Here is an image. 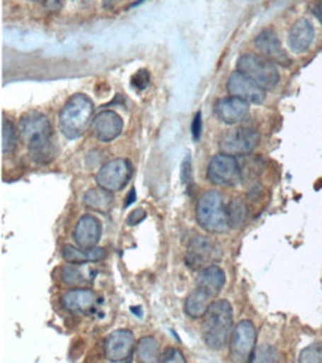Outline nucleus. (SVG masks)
I'll use <instances>...</instances> for the list:
<instances>
[{
    "mask_svg": "<svg viewBox=\"0 0 322 363\" xmlns=\"http://www.w3.org/2000/svg\"><path fill=\"white\" fill-rule=\"evenodd\" d=\"M207 177L211 184L232 188L242 182V173L235 157L227 154L214 155L208 164Z\"/></svg>",
    "mask_w": 322,
    "mask_h": 363,
    "instance_id": "423d86ee",
    "label": "nucleus"
},
{
    "mask_svg": "<svg viewBox=\"0 0 322 363\" xmlns=\"http://www.w3.org/2000/svg\"><path fill=\"white\" fill-rule=\"evenodd\" d=\"M45 8L51 12H58L61 9V0H45Z\"/></svg>",
    "mask_w": 322,
    "mask_h": 363,
    "instance_id": "72a5a7b5",
    "label": "nucleus"
},
{
    "mask_svg": "<svg viewBox=\"0 0 322 363\" xmlns=\"http://www.w3.org/2000/svg\"><path fill=\"white\" fill-rule=\"evenodd\" d=\"M299 362H300V363H306V362L319 363V362H322V345H321V344H312V345H309L308 349H304V350L300 353Z\"/></svg>",
    "mask_w": 322,
    "mask_h": 363,
    "instance_id": "cd10ccee",
    "label": "nucleus"
},
{
    "mask_svg": "<svg viewBox=\"0 0 322 363\" xmlns=\"http://www.w3.org/2000/svg\"><path fill=\"white\" fill-rule=\"evenodd\" d=\"M97 304V295L94 291L85 287H76L61 298V306L74 314H89Z\"/></svg>",
    "mask_w": 322,
    "mask_h": 363,
    "instance_id": "f3484780",
    "label": "nucleus"
},
{
    "mask_svg": "<svg viewBox=\"0 0 322 363\" xmlns=\"http://www.w3.org/2000/svg\"><path fill=\"white\" fill-rule=\"evenodd\" d=\"M132 164L128 160L116 158L105 162L98 170L96 180L97 185L105 191L119 192L124 189L132 177Z\"/></svg>",
    "mask_w": 322,
    "mask_h": 363,
    "instance_id": "6e6552de",
    "label": "nucleus"
},
{
    "mask_svg": "<svg viewBox=\"0 0 322 363\" xmlns=\"http://www.w3.org/2000/svg\"><path fill=\"white\" fill-rule=\"evenodd\" d=\"M254 45L260 54H262L265 58L270 60V62H273L275 65H281V66L289 65V57L282 48L280 38L276 36V33L272 28H266L263 32H260L254 39Z\"/></svg>",
    "mask_w": 322,
    "mask_h": 363,
    "instance_id": "ddd939ff",
    "label": "nucleus"
},
{
    "mask_svg": "<svg viewBox=\"0 0 322 363\" xmlns=\"http://www.w3.org/2000/svg\"><path fill=\"white\" fill-rule=\"evenodd\" d=\"M227 219L232 230H239L248 219V207L242 199H232L227 204Z\"/></svg>",
    "mask_w": 322,
    "mask_h": 363,
    "instance_id": "393cba45",
    "label": "nucleus"
},
{
    "mask_svg": "<svg viewBox=\"0 0 322 363\" xmlns=\"http://www.w3.org/2000/svg\"><path fill=\"white\" fill-rule=\"evenodd\" d=\"M196 220L202 230L209 234H224L230 228L227 219V206L219 191H208L196 204Z\"/></svg>",
    "mask_w": 322,
    "mask_h": 363,
    "instance_id": "20e7f679",
    "label": "nucleus"
},
{
    "mask_svg": "<svg viewBox=\"0 0 322 363\" xmlns=\"http://www.w3.org/2000/svg\"><path fill=\"white\" fill-rule=\"evenodd\" d=\"M92 113H94V104L91 99L85 94H74L59 112V130L67 139H78L88 130Z\"/></svg>",
    "mask_w": 322,
    "mask_h": 363,
    "instance_id": "7ed1b4c3",
    "label": "nucleus"
},
{
    "mask_svg": "<svg viewBox=\"0 0 322 363\" xmlns=\"http://www.w3.org/2000/svg\"><path fill=\"white\" fill-rule=\"evenodd\" d=\"M238 72L243 73L245 77H248L266 91L273 89L280 82V72L276 69L275 63L263 55H257L253 52L239 57Z\"/></svg>",
    "mask_w": 322,
    "mask_h": 363,
    "instance_id": "39448f33",
    "label": "nucleus"
},
{
    "mask_svg": "<svg viewBox=\"0 0 322 363\" xmlns=\"http://www.w3.org/2000/svg\"><path fill=\"white\" fill-rule=\"evenodd\" d=\"M257 344V330L253 322L242 320L234 329L230 338V353L236 362H251Z\"/></svg>",
    "mask_w": 322,
    "mask_h": 363,
    "instance_id": "1a4fd4ad",
    "label": "nucleus"
},
{
    "mask_svg": "<svg viewBox=\"0 0 322 363\" xmlns=\"http://www.w3.org/2000/svg\"><path fill=\"white\" fill-rule=\"evenodd\" d=\"M17 142H18L17 131H15L11 121L4 116V121H2V152L5 155L13 152L15 147H17Z\"/></svg>",
    "mask_w": 322,
    "mask_h": 363,
    "instance_id": "a878e982",
    "label": "nucleus"
},
{
    "mask_svg": "<svg viewBox=\"0 0 322 363\" xmlns=\"http://www.w3.org/2000/svg\"><path fill=\"white\" fill-rule=\"evenodd\" d=\"M181 179L184 185L192 184V160L188 155L183 161V169H181Z\"/></svg>",
    "mask_w": 322,
    "mask_h": 363,
    "instance_id": "7c9ffc66",
    "label": "nucleus"
},
{
    "mask_svg": "<svg viewBox=\"0 0 322 363\" xmlns=\"http://www.w3.org/2000/svg\"><path fill=\"white\" fill-rule=\"evenodd\" d=\"M314 13H315V17L318 18V21H319V23H321V26H322V4L315 5V8H314Z\"/></svg>",
    "mask_w": 322,
    "mask_h": 363,
    "instance_id": "f704fd0d",
    "label": "nucleus"
},
{
    "mask_svg": "<svg viewBox=\"0 0 322 363\" xmlns=\"http://www.w3.org/2000/svg\"><path fill=\"white\" fill-rule=\"evenodd\" d=\"M234 334V308L226 299L214 301L204 315L202 340L208 349L219 352Z\"/></svg>",
    "mask_w": 322,
    "mask_h": 363,
    "instance_id": "f03ea898",
    "label": "nucleus"
},
{
    "mask_svg": "<svg viewBox=\"0 0 322 363\" xmlns=\"http://www.w3.org/2000/svg\"><path fill=\"white\" fill-rule=\"evenodd\" d=\"M216 298V295H212L208 289L202 286L195 287V291L188 296L186 304H184V311L192 319H201L204 317L212 304V299Z\"/></svg>",
    "mask_w": 322,
    "mask_h": 363,
    "instance_id": "6ab92c4d",
    "label": "nucleus"
},
{
    "mask_svg": "<svg viewBox=\"0 0 322 363\" xmlns=\"http://www.w3.org/2000/svg\"><path fill=\"white\" fill-rule=\"evenodd\" d=\"M201 130H202V119H201V113H196L193 124H192V134H193V140L197 142L199 138H201Z\"/></svg>",
    "mask_w": 322,
    "mask_h": 363,
    "instance_id": "473e14b6",
    "label": "nucleus"
},
{
    "mask_svg": "<svg viewBox=\"0 0 322 363\" xmlns=\"http://www.w3.org/2000/svg\"><path fill=\"white\" fill-rule=\"evenodd\" d=\"M227 91L230 96L242 99L247 103L262 104L266 99V89L257 85L253 79L241 72H234L227 79Z\"/></svg>",
    "mask_w": 322,
    "mask_h": 363,
    "instance_id": "f8f14e48",
    "label": "nucleus"
},
{
    "mask_svg": "<svg viewBox=\"0 0 322 363\" xmlns=\"http://www.w3.org/2000/svg\"><path fill=\"white\" fill-rule=\"evenodd\" d=\"M131 84H132V86L135 89H140V91L146 89L149 86V84H150V74H149V72L146 69L138 70L134 74V77L131 78Z\"/></svg>",
    "mask_w": 322,
    "mask_h": 363,
    "instance_id": "c756f323",
    "label": "nucleus"
},
{
    "mask_svg": "<svg viewBox=\"0 0 322 363\" xmlns=\"http://www.w3.org/2000/svg\"><path fill=\"white\" fill-rule=\"evenodd\" d=\"M33 2H45V0H33Z\"/></svg>",
    "mask_w": 322,
    "mask_h": 363,
    "instance_id": "e433bc0d",
    "label": "nucleus"
},
{
    "mask_svg": "<svg viewBox=\"0 0 322 363\" xmlns=\"http://www.w3.org/2000/svg\"><path fill=\"white\" fill-rule=\"evenodd\" d=\"M135 345L131 330L117 329L104 340V354L110 362H131Z\"/></svg>",
    "mask_w": 322,
    "mask_h": 363,
    "instance_id": "9b49d317",
    "label": "nucleus"
},
{
    "mask_svg": "<svg viewBox=\"0 0 322 363\" xmlns=\"http://www.w3.org/2000/svg\"><path fill=\"white\" fill-rule=\"evenodd\" d=\"M88 264H69L61 268V279L71 287H81L92 281L94 274L86 267Z\"/></svg>",
    "mask_w": 322,
    "mask_h": 363,
    "instance_id": "412c9836",
    "label": "nucleus"
},
{
    "mask_svg": "<svg viewBox=\"0 0 322 363\" xmlns=\"http://www.w3.org/2000/svg\"><path fill=\"white\" fill-rule=\"evenodd\" d=\"M135 356L142 363H156L161 360L159 342L153 337H143L135 345Z\"/></svg>",
    "mask_w": 322,
    "mask_h": 363,
    "instance_id": "b1692460",
    "label": "nucleus"
},
{
    "mask_svg": "<svg viewBox=\"0 0 322 363\" xmlns=\"http://www.w3.org/2000/svg\"><path fill=\"white\" fill-rule=\"evenodd\" d=\"M278 357L280 354L276 352L275 347L269 344H263L260 347H255L251 362H278Z\"/></svg>",
    "mask_w": 322,
    "mask_h": 363,
    "instance_id": "bb28decb",
    "label": "nucleus"
},
{
    "mask_svg": "<svg viewBox=\"0 0 322 363\" xmlns=\"http://www.w3.org/2000/svg\"><path fill=\"white\" fill-rule=\"evenodd\" d=\"M260 142V134L248 127H236L227 130L222 134L219 147L222 154L227 155H248L257 147Z\"/></svg>",
    "mask_w": 322,
    "mask_h": 363,
    "instance_id": "0eeeda50",
    "label": "nucleus"
},
{
    "mask_svg": "<svg viewBox=\"0 0 322 363\" xmlns=\"http://www.w3.org/2000/svg\"><path fill=\"white\" fill-rule=\"evenodd\" d=\"M113 192L105 191L101 186L98 188H92L84 195V206L94 210L100 211V213H109L112 206H113Z\"/></svg>",
    "mask_w": 322,
    "mask_h": 363,
    "instance_id": "4be33fe9",
    "label": "nucleus"
},
{
    "mask_svg": "<svg viewBox=\"0 0 322 363\" xmlns=\"http://www.w3.org/2000/svg\"><path fill=\"white\" fill-rule=\"evenodd\" d=\"M63 258L67 264H94L104 258V250L100 247L85 250L67 245L63 249Z\"/></svg>",
    "mask_w": 322,
    "mask_h": 363,
    "instance_id": "5701e85b",
    "label": "nucleus"
},
{
    "mask_svg": "<svg viewBox=\"0 0 322 363\" xmlns=\"http://www.w3.org/2000/svg\"><path fill=\"white\" fill-rule=\"evenodd\" d=\"M122 130H124V121L113 111H103L92 121V133L104 143L117 139Z\"/></svg>",
    "mask_w": 322,
    "mask_h": 363,
    "instance_id": "4468645a",
    "label": "nucleus"
},
{
    "mask_svg": "<svg viewBox=\"0 0 322 363\" xmlns=\"http://www.w3.org/2000/svg\"><path fill=\"white\" fill-rule=\"evenodd\" d=\"M219 258V247L207 237L197 235L189 243L184 261L192 271H202Z\"/></svg>",
    "mask_w": 322,
    "mask_h": 363,
    "instance_id": "9d476101",
    "label": "nucleus"
},
{
    "mask_svg": "<svg viewBox=\"0 0 322 363\" xmlns=\"http://www.w3.org/2000/svg\"><path fill=\"white\" fill-rule=\"evenodd\" d=\"M100 237H101V223L96 216L92 215L82 216L78 225H76L74 233H73L76 245L85 250L97 247Z\"/></svg>",
    "mask_w": 322,
    "mask_h": 363,
    "instance_id": "dca6fc26",
    "label": "nucleus"
},
{
    "mask_svg": "<svg viewBox=\"0 0 322 363\" xmlns=\"http://www.w3.org/2000/svg\"><path fill=\"white\" fill-rule=\"evenodd\" d=\"M314 38H315V28L312 23L306 18H300L289 28L288 47L293 52L301 54L309 50V47L314 42Z\"/></svg>",
    "mask_w": 322,
    "mask_h": 363,
    "instance_id": "a211bd4d",
    "label": "nucleus"
},
{
    "mask_svg": "<svg viewBox=\"0 0 322 363\" xmlns=\"http://www.w3.org/2000/svg\"><path fill=\"white\" fill-rule=\"evenodd\" d=\"M162 363H184L186 362V357L183 356V353L174 347H168L162 353H161V360Z\"/></svg>",
    "mask_w": 322,
    "mask_h": 363,
    "instance_id": "c85d7f7f",
    "label": "nucleus"
},
{
    "mask_svg": "<svg viewBox=\"0 0 322 363\" xmlns=\"http://www.w3.org/2000/svg\"><path fill=\"white\" fill-rule=\"evenodd\" d=\"M144 219H146V211H144L143 208H137V210H134L132 213L128 216L127 223H128L130 226H135V225H138L140 222H143Z\"/></svg>",
    "mask_w": 322,
    "mask_h": 363,
    "instance_id": "2f4dec72",
    "label": "nucleus"
},
{
    "mask_svg": "<svg viewBox=\"0 0 322 363\" xmlns=\"http://www.w3.org/2000/svg\"><path fill=\"white\" fill-rule=\"evenodd\" d=\"M226 284L224 271L217 265H209L199 272L197 286H202L212 295H219Z\"/></svg>",
    "mask_w": 322,
    "mask_h": 363,
    "instance_id": "aec40b11",
    "label": "nucleus"
},
{
    "mask_svg": "<svg viewBox=\"0 0 322 363\" xmlns=\"http://www.w3.org/2000/svg\"><path fill=\"white\" fill-rule=\"evenodd\" d=\"M214 112H216V116L222 123L235 125L242 123V121L247 118L250 112V106L245 100L230 96L217 100L216 106H214Z\"/></svg>",
    "mask_w": 322,
    "mask_h": 363,
    "instance_id": "2eb2a0df",
    "label": "nucleus"
},
{
    "mask_svg": "<svg viewBox=\"0 0 322 363\" xmlns=\"http://www.w3.org/2000/svg\"><path fill=\"white\" fill-rule=\"evenodd\" d=\"M20 140L38 164H50L57 157L54 133L50 119L42 113H28L20 121Z\"/></svg>",
    "mask_w": 322,
    "mask_h": 363,
    "instance_id": "f257e3e1",
    "label": "nucleus"
},
{
    "mask_svg": "<svg viewBox=\"0 0 322 363\" xmlns=\"http://www.w3.org/2000/svg\"><path fill=\"white\" fill-rule=\"evenodd\" d=\"M134 200H135V189H131V192H130V196H128V199L125 200V207L131 206V204L134 203Z\"/></svg>",
    "mask_w": 322,
    "mask_h": 363,
    "instance_id": "c9c22d12",
    "label": "nucleus"
}]
</instances>
